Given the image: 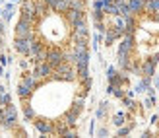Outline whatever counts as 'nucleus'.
<instances>
[{
  "mask_svg": "<svg viewBox=\"0 0 159 138\" xmlns=\"http://www.w3.org/2000/svg\"><path fill=\"white\" fill-rule=\"evenodd\" d=\"M0 12H2V10H0Z\"/></svg>",
  "mask_w": 159,
  "mask_h": 138,
  "instance_id": "72a5a7b5",
  "label": "nucleus"
},
{
  "mask_svg": "<svg viewBox=\"0 0 159 138\" xmlns=\"http://www.w3.org/2000/svg\"><path fill=\"white\" fill-rule=\"evenodd\" d=\"M116 74H118V72H116L115 66H109V68H107V80H109V82H113V80L116 78Z\"/></svg>",
  "mask_w": 159,
  "mask_h": 138,
  "instance_id": "412c9836",
  "label": "nucleus"
},
{
  "mask_svg": "<svg viewBox=\"0 0 159 138\" xmlns=\"http://www.w3.org/2000/svg\"><path fill=\"white\" fill-rule=\"evenodd\" d=\"M105 4H107L105 0H95V2H93V10H101L103 12V10H105Z\"/></svg>",
  "mask_w": 159,
  "mask_h": 138,
  "instance_id": "393cba45",
  "label": "nucleus"
},
{
  "mask_svg": "<svg viewBox=\"0 0 159 138\" xmlns=\"http://www.w3.org/2000/svg\"><path fill=\"white\" fill-rule=\"evenodd\" d=\"M128 8H130V12L134 16H142L144 14V6H146V0H128Z\"/></svg>",
  "mask_w": 159,
  "mask_h": 138,
  "instance_id": "f8f14e48",
  "label": "nucleus"
},
{
  "mask_svg": "<svg viewBox=\"0 0 159 138\" xmlns=\"http://www.w3.org/2000/svg\"><path fill=\"white\" fill-rule=\"evenodd\" d=\"M33 126L37 128V132H41V134H45V136L54 134V121H51V119L35 117V119H33Z\"/></svg>",
  "mask_w": 159,
  "mask_h": 138,
  "instance_id": "f03ea898",
  "label": "nucleus"
},
{
  "mask_svg": "<svg viewBox=\"0 0 159 138\" xmlns=\"http://www.w3.org/2000/svg\"><path fill=\"white\" fill-rule=\"evenodd\" d=\"M153 14L159 12V0H146V6H144V14Z\"/></svg>",
  "mask_w": 159,
  "mask_h": 138,
  "instance_id": "dca6fc26",
  "label": "nucleus"
},
{
  "mask_svg": "<svg viewBox=\"0 0 159 138\" xmlns=\"http://www.w3.org/2000/svg\"><path fill=\"white\" fill-rule=\"evenodd\" d=\"M14 49L21 56H29V39H25V37H14Z\"/></svg>",
  "mask_w": 159,
  "mask_h": 138,
  "instance_id": "6e6552de",
  "label": "nucleus"
},
{
  "mask_svg": "<svg viewBox=\"0 0 159 138\" xmlns=\"http://www.w3.org/2000/svg\"><path fill=\"white\" fill-rule=\"evenodd\" d=\"M68 8H70V2H68V0H57V2H54V6H52V12L64 14Z\"/></svg>",
  "mask_w": 159,
  "mask_h": 138,
  "instance_id": "2eb2a0df",
  "label": "nucleus"
},
{
  "mask_svg": "<svg viewBox=\"0 0 159 138\" xmlns=\"http://www.w3.org/2000/svg\"><path fill=\"white\" fill-rule=\"evenodd\" d=\"M21 111H23V119H25V121H33V119L37 117L33 105H29L27 99H23V107H21Z\"/></svg>",
  "mask_w": 159,
  "mask_h": 138,
  "instance_id": "ddd939ff",
  "label": "nucleus"
},
{
  "mask_svg": "<svg viewBox=\"0 0 159 138\" xmlns=\"http://www.w3.org/2000/svg\"><path fill=\"white\" fill-rule=\"evenodd\" d=\"M126 123V115H124V113H116V115L113 117V125L115 126H122Z\"/></svg>",
  "mask_w": 159,
  "mask_h": 138,
  "instance_id": "a211bd4d",
  "label": "nucleus"
},
{
  "mask_svg": "<svg viewBox=\"0 0 159 138\" xmlns=\"http://www.w3.org/2000/svg\"><path fill=\"white\" fill-rule=\"evenodd\" d=\"M78 119H80V115H78L76 111H72V109H68V111L64 113V121H66V125H68V126H76Z\"/></svg>",
  "mask_w": 159,
  "mask_h": 138,
  "instance_id": "4468645a",
  "label": "nucleus"
},
{
  "mask_svg": "<svg viewBox=\"0 0 159 138\" xmlns=\"http://www.w3.org/2000/svg\"><path fill=\"white\" fill-rule=\"evenodd\" d=\"M157 62H159V55H153V56H149V59L142 60V62H140V72H142V76H149V78H152V76L155 74Z\"/></svg>",
  "mask_w": 159,
  "mask_h": 138,
  "instance_id": "39448f33",
  "label": "nucleus"
},
{
  "mask_svg": "<svg viewBox=\"0 0 159 138\" xmlns=\"http://www.w3.org/2000/svg\"><path fill=\"white\" fill-rule=\"evenodd\" d=\"M132 128H134V123H130V125H122V126H118V132H116V136H126V134H130L132 132Z\"/></svg>",
  "mask_w": 159,
  "mask_h": 138,
  "instance_id": "6ab92c4d",
  "label": "nucleus"
},
{
  "mask_svg": "<svg viewBox=\"0 0 159 138\" xmlns=\"http://www.w3.org/2000/svg\"><path fill=\"white\" fill-rule=\"evenodd\" d=\"M105 20V12H101V10H93V21L97 23V21H103Z\"/></svg>",
  "mask_w": 159,
  "mask_h": 138,
  "instance_id": "5701e85b",
  "label": "nucleus"
},
{
  "mask_svg": "<svg viewBox=\"0 0 159 138\" xmlns=\"http://www.w3.org/2000/svg\"><path fill=\"white\" fill-rule=\"evenodd\" d=\"M8 62H10V59H8L6 55H2V53H0V64L4 66V64H8Z\"/></svg>",
  "mask_w": 159,
  "mask_h": 138,
  "instance_id": "cd10ccee",
  "label": "nucleus"
},
{
  "mask_svg": "<svg viewBox=\"0 0 159 138\" xmlns=\"http://www.w3.org/2000/svg\"><path fill=\"white\" fill-rule=\"evenodd\" d=\"M113 93H115V97H116V99H122V97L126 95V92L122 90V86H115V90H113Z\"/></svg>",
  "mask_w": 159,
  "mask_h": 138,
  "instance_id": "4be33fe9",
  "label": "nucleus"
},
{
  "mask_svg": "<svg viewBox=\"0 0 159 138\" xmlns=\"http://www.w3.org/2000/svg\"><path fill=\"white\" fill-rule=\"evenodd\" d=\"M107 111H109V103L103 101V103L99 105V109H97V119H105V117H107Z\"/></svg>",
  "mask_w": 159,
  "mask_h": 138,
  "instance_id": "f3484780",
  "label": "nucleus"
},
{
  "mask_svg": "<svg viewBox=\"0 0 159 138\" xmlns=\"http://www.w3.org/2000/svg\"><path fill=\"white\" fill-rule=\"evenodd\" d=\"M35 35V26L27 20L20 18L18 26H16V31H14V37H25V39H31Z\"/></svg>",
  "mask_w": 159,
  "mask_h": 138,
  "instance_id": "f257e3e1",
  "label": "nucleus"
},
{
  "mask_svg": "<svg viewBox=\"0 0 159 138\" xmlns=\"http://www.w3.org/2000/svg\"><path fill=\"white\" fill-rule=\"evenodd\" d=\"M115 2H128V0H115Z\"/></svg>",
  "mask_w": 159,
  "mask_h": 138,
  "instance_id": "7c9ffc66",
  "label": "nucleus"
},
{
  "mask_svg": "<svg viewBox=\"0 0 159 138\" xmlns=\"http://www.w3.org/2000/svg\"><path fill=\"white\" fill-rule=\"evenodd\" d=\"M64 60V51H62L60 47H47V62L51 64L52 68H57L58 64Z\"/></svg>",
  "mask_w": 159,
  "mask_h": 138,
  "instance_id": "7ed1b4c3",
  "label": "nucleus"
},
{
  "mask_svg": "<svg viewBox=\"0 0 159 138\" xmlns=\"http://www.w3.org/2000/svg\"><path fill=\"white\" fill-rule=\"evenodd\" d=\"M18 119V109L12 103L2 105V121H16Z\"/></svg>",
  "mask_w": 159,
  "mask_h": 138,
  "instance_id": "1a4fd4ad",
  "label": "nucleus"
},
{
  "mask_svg": "<svg viewBox=\"0 0 159 138\" xmlns=\"http://www.w3.org/2000/svg\"><path fill=\"white\" fill-rule=\"evenodd\" d=\"M105 2H115V0H105Z\"/></svg>",
  "mask_w": 159,
  "mask_h": 138,
  "instance_id": "473e14b6",
  "label": "nucleus"
},
{
  "mask_svg": "<svg viewBox=\"0 0 159 138\" xmlns=\"http://www.w3.org/2000/svg\"><path fill=\"white\" fill-rule=\"evenodd\" d=\"M89 35V29H87V21L82 20L78 21L76 26H72V37H87Z\"/></svg>",
  "mask_w": 159,
  "mask_h": 138,
  "instance_id": "9b49d317",
  "label": "nucleus"
},
{
  "mask_svg": "<svg viewBox=\"0 0 159 138\" xmlns=\"http://www.w3.org/2000/svg\"><path fill=\"white\" fill-rule=\"evenodd\" d=\"M33 74L37 78H41V80H49L51 74H52V66L47 60H41V62H35V68H33Z\"/></svg>",
  "mask_w": 159,
  "mask_h": 138,
  "instance_id": "0eeeda50",
  "label": "nucleus"
},
{
  "mask_svg": "<svg viewBox=\"0 0 159 138\" xmlns=\"http://www.w3.org/2000/svg\"><path fill=\"white\" fill-rule=\"evenodd\" d=\"M0 90H2V93H0V107H2V105L10 103V95H8V93L4 92V88H0Z\"/></svg>",
  "mask_w": 159,
  "mask_h": 138,
  "instance_id": "b1692460",
  "label": "nucleus"
},
{
  "mask_svg": "<svg viewBox=\"0 0 159 138\" xmlns=\"http://www.w3.org/2000/svg\"><path fill=\"white\" fill-rule=\"evenodd\" d=\"M153 105H155V95H148V99L144 101V107H153Z\"/></svg>",
  "mask_w": 159,
  "mask_h": 138,
  "instance_id": "a878e982",
  "label": "nucleus"
},
{
  "mask_svg": "<svg viewBox=\"0 0 159 138\" xmlns=\"http://www.w3.org/2000/svg\"><path fill=\"white\" fill-rule=\"evenodd\" d=\"M12 12H14V6H12V4H8V6H6V10L2 12V20L8 21V20L12 18Z\"/></svg>",
  "mask_w": 159,
  "mask_h": 138,
  "instance_id": "aec40b11",
  "label": "nucleus"
},
{
  "mask_svg": "<svg viewBox=\"0 0 159 138\" xmlns=\"http://www.w3.org/2000/svg\"><path fill=\"white\" fill-rule=\"evenodd\" d=\"M2 72H4V68H2V64H0V74H2Z\"/></svg>",
  "mask_w": 159,
  "mask_h": 138,
  "instance_id": "2f4dec72",
  "label": "nucleus"
},
{
  "mask_svg": "<svg viewBox=\"0 0 159 138\" xmlns=\"http://www.w3.org/2000/svg\"><path fill=\"white\" fill-rule=\"evenodd\" d=\"M35 90L31 88L27 82H23V80H20V84H18V97L23 101V99H29L31 97V93H33Z\"/></svg>",
  "mask_w": 159,
  "mask_h": 138,
  "instance_id": "9d476101",
  "label": "nucleus"
},
{
  "mask_svg": "<svg viewBox=\"0 0 159 138\" xmlns=\"http://www.w3.org/2000/svg\"><path fill=\"white\" fill-rule=\"evenodd\" d=\"M0 123H2V107H0Z\"/></svg>",
  "mask_w": 159,
  "mask_h": 138,
  "instance_id": "c756f323",
  "label": "nucleus"
},
{
  "mask_svg": "<svg viewBox=\"0 0 159 138\" xmlns=\"http://www.w3.org/2000/svg\"><path fill=\"white\" fill-rule=\"evenodd\" d=\"M136 41H134V33H124L118 43V55H132Z\"/></svg>",
  "mask_w": 159,
  "mask_h": 138,
  "instance_id": "20e7f679",
  "label": "nucleus"
},
{
  "mask_svg": "<svg viewBox=\"0 0 159 138\" xmlns=\"http://www.w3.org/2000/svg\"><path fill=\"white\" fill-rule=\"evenodd\" d=\"M97 136H109V131H107L105 126H101L99 131H97Z\"/></svg>",
  "mask_w": 159,
  "mask_h": 138,
  "instance_id": "bb28decb",
  "label": "nucleus"
},
{
  "mask_svg": "<svg viewBox=\"0 0 159 138\" xmlns=\"http://www.w3.org/2000/svg\"><path fill=\"white\" fill-rule=\"evenodd\" d=\"M62 16H64L66 23H68L70 27H72V26H76L78 21L85 20V10H76V8H68V10L62 14Z\"/></svg>",
  "mask_w": 159,
  "mask_h": 138,
  "instance_id": "423d86ee",
  "label": "nucleus"
},
{
  "mask_svg": "<svg viewBox=\"0 0 159 138\" xmlns=\"http://www.w3.org/2000/svg\"><path fill=\"white\" fill-rule=\"evenodd\" d=\"M4 33V27H2V21H0V35Z\"/></svg>",
  "mask_w": 159,
  "mask_h": 138,
  "instance_id": "c85d7f7f",
  "label": "nucleus"
}]
</instances>
